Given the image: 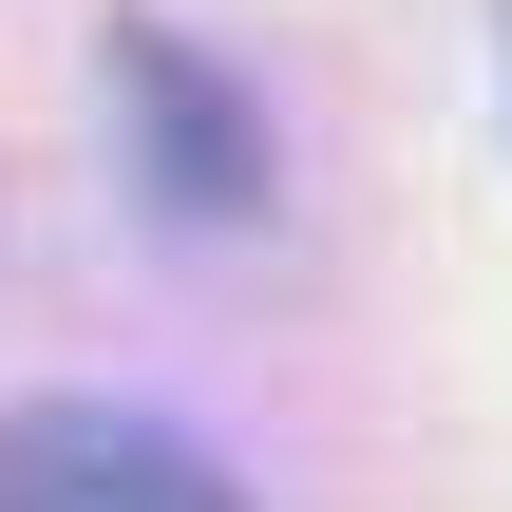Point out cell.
<instances>
[{"label":"cell","instance_id":"2","mask_svg":"<svg viewBox=\"0 0 512 512\" xmlns=\"http://www.w3.org/2000/svg\"><path fill=\"white\" fill-rule=\"evenodd\" d=\"M0 512H247V494L133 399H19L0 418Z\"/></svg>","mask_w":512,"mask_h":512},{"label":"cell","instance_id":"1","mask_svg":"<svg viewBox=\"0 0 512 512\" xmlns=\"http://www.w3.org/2000/svg\"><path fill=\"white\" fill-rule=\"evenodd\" d=\"M114 114H133V190L171 228H247L266 209V114L171 38V19H114Z\"/></svg>","mask_w":512,"mask_h":512}]
</instances>
